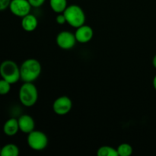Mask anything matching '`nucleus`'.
Wrapping results in <instances>:
<instances>
[{"instance_id": "1", "label": "nucleus", "mask_w": 156, "mask_h": 156, "mask_svg": "<svg viewBox=\"0 0 156 156\" xmlns=\"http://www.w3.org/2000/svg\"><path fill=\"white\" fill-rule=\"evenodd\" d=\"M42 72V66L39 61L30 58L22 62L20 66L21 79L24 82H33L39 78Z\"/></svg>"}, {"instance_id": "2", "label": "nucleus", "mask_w": 156, "mask_h": 156, "mask_svg": "<svg viewBox=\"0 0 156 156\" xmlns=\"http://www.w3.org/2000/svg\"><path fill=\"white\" fill-rule=\"evenodd\" d=\"M19 101L24 106L30 108L34 106L38 100V91L33 82H24L18 92Z\"/></svg>"}, {"instance_id": "3", "label": "nucleus", "mask_w": 156, "mask_h": 156, "mask_svg": "<svg viewBox=\"0 0 156 156\" xmlns=\"http://www.w3.org/2000/svg\"><path fill=\"white\" fill-rule=\"evenodd\" d=\"M0 76L9 83L13 85L21 79L20 67L12 60H5L0 64Z\"/></svg>"}, {"instance_id": "4", "label": "nucleus", "mask_w": 156, "mask_h": 156, "mask_svg": "<svg viewBox=\"0 0 156 156\" xmlns=\"http://www.w3.org/2000/svg\"><path fill=\"white\" fill-rule=\"evenodd\" d=\"M63 15H65L66 19V23H68L72 27L77 28L85 24L86 20L85 12L80 6L77 5L67 6L66 10L63 12Z\"/></svg>"}, {"instance_id": "5", "label": "nucleus", "mask_w": 156, "mask_h": 156, "mask_svg": "<svg viewBox=\"0 0 156 156\" xmlns=\"http://www.w3.org/2000/svg\"><path fill=\"white\" fill-rule=\"evenodd\" d=\"M27 143L29 147L34 151H42L48 146V137L41 130H33L27 134Z\"/></svg>"}, {"instance_id": "6", "label": "nucleus", "mask_w": 156, "mask_h": 156, "mask_svg": "<svg viewBox=\"0 0 156 156\" xmlns=\"http://www.w3.org/2000/svg\"><path fill=\"white\" fill-rule=\"evenodd\" d=\"M73 108V101L66 95L57 98L53 104V110L56 114L59 116L66 115Z\"/></svg>"}, {"instance_id": "7", "label": "nucleus", "mask_w": 156, "mask_h": 156, "mask_svg": "<svg viewBox=\"0 0 156 156\" xmlns=\"http://www.w3.org/2000/svg\"><path fill=\"white\" fill-rule=\"evenodd\" d=\"M56 42L59 48L62 50H71L75 47L77 41L75 34L68 30H63L57 34Z\"/></svg>"}, {"instance_id": "8", "label": "nucleus", "mask_w": 156, "mask_h": 156, "mask_svg": "<svg viewBox=\"0 0 156 156\" xmlns=\"http://www.w3.org/2000/svg\"><path fill=\"white\" fill-rule=\"evenodd\" d=\"M31 7L28 0H12L9 9L14 15L23 18L30 14Z\"/></svg>"}, {"instance_id": "9", "label": "nucleus", "mask_w": 156, "mask_h": 156, "mask_svg": "<svg viewBox=\"0 0 156 156\" xmlns=\"http://www.w3.org/2000/svg\"><path fill=\"white\" fill-rule=\"evenodd\" d=\"M75 36H76L77 42L80 44H86L92 40L93 36H94V30L92 27H90L89 25L83 24L77 27L75 32Z\"/></svg>"}, {"instance_id": "10", "label": "nucleus", "mask_w": 156, "mask_h": 156, "mask_svg": "<svg viewBox=\"0 0 156 156\" xmlns=\"http://www.w3.org/2000/svg\"><path fill=\"white\" fill-rule=\"evenodd\" d=\"M20 130L26 134L30 133L34 130L35 122L31 116L28 114H23L18 119Z\"/></svg>"}, {"instance_id": "11", "label": "nucleus", "mask_w": 156, "mask_h": 156, "mask_svg": "<svg viewBox=\"0 0 156 156\" xmlns=\"http://www.w3.org/2000/svg\"><path fill=\"white\" fill-rule=\"evenodd\" d=\"M21 27L27 32H32L36 30L38 25V20L35 15L28 14L21 18Z\"/></svg>"}, {"instance_id": "12", "label": "nucleus", "mask_w": 156, "mask_h": 156, "mask_svg": "<svg viewBox=\"0 0 156 156\" xmlns=\"http://www.w3.org/2000/svg\"><path fill=\"white\" fill-rule=\"evenodd\" d=\"M20 130L18 119L10 118L4 123L3 132L8 136H13Z\"/></svg>"}, {"instance_id": "13", "label": "nucleus", "mask_w": 156, "mask_h": 156, "mask_svg": "<svg viewBox=\"0 0 156 156\" xmlns=\"http://www.w3.org/2000/svg\"><path fill=\"white\" fill-rule=\"evenodd\" d=\"M20 153L19 148L13 143H9L1 149L0 156H18Z\"/></svg>"}, {"instance_id": "14", "label": "nucleus", "mask_w": 156, "mask_h": 156, "mask_svg": "<svg viewBox=\"0 0 156 156\" xmlns=\"http://www.w3.org/2000/svg\"><path fill=\"white\" fill-rule=\"evenodd\" d=\"M50 6L52 10L57 14L63 13L68 6L67 0H50Z\"/></svg>"}, {"instance_id": "15", "label": "nucleus", "mask_w": 156, "mask_h": 156, "mask_svg": "<svg viewBox=\"0 0 156 156\" xmlns=\"http://www.w3.org/2000/svg\"><path fill=\"white\" fill-rule=\"evenodd\" d=\"M98 156H118L117 150L115 148L109 146H103L97 151Z\"/></svg>"}, {"instance_id": "16", "label": "nucleus", "mask_w": 156, "mask_h": 156, "mask_svg": "<svg viewBox=\"0 0 156 156\" xmlns=\"http://www.w3.org/2000/svg\"><path fill=\"white\" fill-rule=\"evenodd\" d=\"M118 156H130L133 154V147L128 143H122L117 148Z\"/></svg>"}, {"instance_id": "17", "label": "nucleus", "mask_w": 156, "mask_h": 156, "mask_svg": "<svg viewBox=\"0 0 156 156\" xmlns=\"http://www.w3.org/2000/svg\"><path fill=\"white\" fill-rule=\"evenodd\" d=\"M11 85L5 79H0V95H5L10 91Z\"/></svg>"}, {"instance_id": "18", "label": "nucleus", "mask_w": 156, "mask_h": 156, "mask_svg": "<svg viewBox=\"0 0 156 156\" xmlns=\"http://www.w3.org/2000/svg\"><path fill=\"white\" fill-rule=\"evenodd\" d=\"M46 0H28L30 5L34 8H39L44 4Z\"/></svg>"}, {"instance_id": "19", "label": "nucleus", "mask_w": 156, "mask_h": 156, "mask_svg": "<svg viewBox=\"0 0 156 156\" xmlns=\"http://www.w3.org/2000/svg\"><path fill=\"white\" fill-rule=\"evenodd\" d=\"M12 0H0V12L5 11L9 8Z\"/></svg>"}, {"instance_id": "20", "label": "nucleus", "mask_w": 156, "mask_h": 156, "mask_svg": "<svg viewBox=\"0 0 156 156\" xmlns=\"http://www.w3.org/2000/svg\"><path fill=\"white\" fill-rule=\"evenodd\" d=\"M56 21L58 24H64L65 23H66V17L65 15H63V13H60L56 16Z\"/></svg>"}, {"instance_id": "21", "label": "nucleus", "mask_w": 156, "mask_h": 156, "mask_svg": "<svg viewBox=\"0 0 156 156\" xmlns=\"http://www.w3.org/2000/svg\"><path fill=\"white\" fill-rule=\"evenodd\" d=\"M152 65H153V66L156 69V54L153 57V59H152Z\"/></svg>"}, {"instance_id": "22", "label": "nucleus", "mask_w": 156, "mask_h": 156, "mask_svg": "<svg viewBox=\"0 0 156 156\" xmlns=\"http://www.w3.org/2000/svg\"><path fill=\"white\" fill-rule=\"evenodd\" d=\"M152 83H153V87H154V88H155V90L156 91V76H155V77H154V79H153V82H152Z\"/></svg>"}, {"instance_id": "23", "label": "nucleus", "mask_w": 156, "mask_h": 156, "mask_svg": "<svg viewBox=\"0 0 156 156\" xmlns=\"http://www.w3.org/2000/svg\"><path fill=\"white\" fill-rule=\"evenodd\" d=\"M1 149L2 148H0V155H1Z\"/></svg>"}]
</instances>
